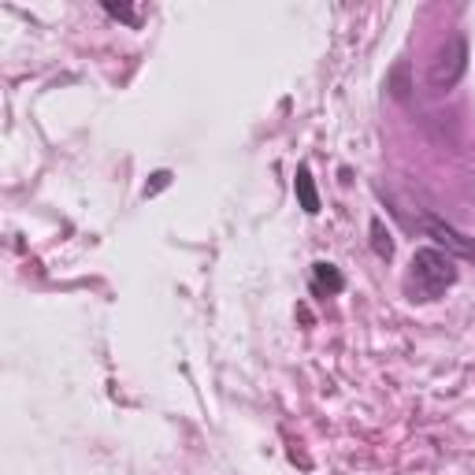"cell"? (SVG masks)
Wrapping results in <instances>:
<instances>
[{"instance_id":"6da1fadb","label":"cell","mask_w":475,"mask_h":475,"mask_svg":"<svg viewBox=\"0 0 475 475\" xmlns=\"http://www.w3.org/2000/svg\"><path fill=\"white\" fill-rule=\"evenodd\" d=\"M457 283V264L442 249H416L412 264H409V279L405 290L416 301H438V297Z\"/></svg>"},{"instance_id":"7a4b0ae2","label":"cell","mask_w":475,"mask_h":475,"mask_svg":"<svg viewBox=\"0 0 475 475\" xmlns=\"http://www.w3.org/2000/svg\"><path fill=\"white\" fill-rule=\"evenodd\" d=\"M464 71H468V41L454 38V41H445V48L438 53V60L431 67V86H438V89L457 86L464 79Z\"/></svg>"},{"instance_id":"3957f363","label":"cell","mask_w":475,"mask_h":475,"mask_svg":"<svg viewBox=\"0 0 475 475\" xmlns=\"http://www.w3.org/2000/svg\"><path fill=\"white\" fill-rule=\"evenodd\" d=\"M423 231H428V234L438 242V249H442V253H449V257H461V260H471V264H475V238H468V234L454 231V227H449V223H442V219H435V216H428V219H423Z\"/></svg>"},{"instance_id":"277c9868","label":"cell","mask_w":475,"mask_h":475,"mask_svg":"<svg viewBox=\"0 0 475 475\" xmlns=\"http://www.w3.org/2000/svg\"><path fill=\"white\" fill-rule=\"evenodd\" d=\"M293 190H297V201H301V208L309 216H316L319 212V193H316V182H312V171L305 164L297 167V174H293Z\"/></svg>"},{"instance_id":"5b68a950","label":"cell","mask_w":475,"mask_h":475,"mask_svg":"<svg viewBox=\"0 0 475 475\" xmlns=\"http://www.w3.org/2000/svg\"><path fill=\"white\" fill-rule=\"evenodd\" d=\"M371 245H375V253H379L383 260L394 257V242H390V234H386V227H383V219L371 223Z\"/></svg>"},{"instance_id":"8992f818","label":"cell","mask_w":475,"mask_h":475,"mask_svg":"<svg viewBox=\"0 0 475 475\" xmlns=\"http://www.w3.org/2000/svg\"><path fill=\"white\" fill-rule=\"evenodd\" d=\"M316 283H319V286H327L331 293H338V290L345 286V279H342V275L335 271V264H323V260L316 264Z\"/></svg>"},{"instance_id":"52a82bcc","label":"cell","mask_w":475,"mask_h":475,"mask_svg":"<svg viewBox=\"0 0 475 475\" xmlns=\"http://www.w3.org/2000/svg\"><path fill=\"white\" fill-rule=\"evenodd\" d=\"M105 12H108V15H115V19H123V22H131V27L138 22V12H134V8H127V4H105Z\"/></svg>"}]
</instances>
